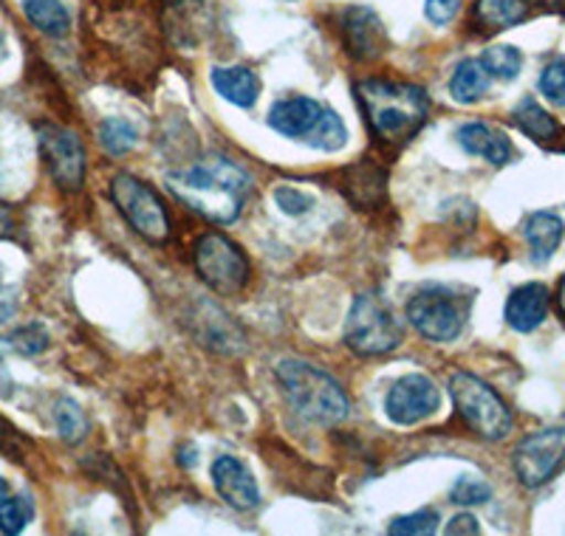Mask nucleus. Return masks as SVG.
<instances>
[{
    "instance_id": "1",
    "label": "nucleus",
    "mask_w": 565,
    "mask_h": 536,
    "mask_svg": "<svg viewBox=\"0 0 565 536\" xmlns=\"http://www.w3.org/2000/svg\"><path fill=\"white\" fill-rule=\"evenodd\" d=\"M168 186L181 204L212 224H232L249 199L252 175L226 156L212 153L170 173Z\"/></svg>"
},
{
    "instance_id": "2",
    "label": "nucleus",
    "mask_w": 565,
    "mask_h": 536,
    "mask_svg": "<svg viewBox=\"0 0 565 536\" xmlns=\"http://www.w3.org/2000/svg\"><path fill=\"white\" fill-rule=\"evenodd\" d=\"M356 99H360L371 133L391 148L411 141L430 116V96L422 85L413 83L376 77L362 79L356 83Z\"/></svg>"
},
{
    "instance_id": "3",
    "label": "nucleus",
    "mask_w": 565,
    "mask_h": 536,
    "mask_svg": "<svg viewBox=\"0 0 565 536\" xmlns=\"http://www.w3.org/2000/svg\"><path fill=\"white\" fill-rule=\"evenodd\" d=\"M275 376L289 398L291 409L302 421L337 427L351 412V398L342 384L315 364L302 362V358H282L277 362Z\"/></svg>"
},
{
    "instance_id": "4",
    "label": "nucleus",
    "mask_w": 565,
    "mask_h": 536,
    "mask_svg": "<svg viewBox=\"0 0 565 536\" xmlns=\"http://www.w3.org/2000/svg\"><path fill=\"white\" fill-rule=\"evenodd\" d=\"M472 308V294L456 286L427 282L407 302V320L427 342L447 345L463 333Z\"/></svg>"
},
{
    "instance_id": "5",
    "label": "nucleus",
    "mask_w": 565,
    "mask_h": 536,
    "mask_svg": "<svg viewBox=\"0 0 565 536\" xmlns=\"http://www.w3.org/2000/svg\"><path fill=\"white\" fill-rule=\"evenodd\" d=\"M450 396L463 424L483 441H503L512 432V409L483 378L472 376L467 371L452 373Z\"/></svg>"
},
{
    "instance_id": "6",
    "label": "nucleus",
    "mask_w": 565,
    "mask_h": 536,
    "mask_svg": "<svg viewBox=\"0 0 565 536\" xmlns=\"http://www.w3.org/2000/svg\"><path fill=\"white\" fill-rule=\"evenodd\" d=\"M402 322L382 297L360 294L345 322V345L356 356H385L402 345Z\"/></svg>"
},
{
    "instance_id": "7",
    "label": "nucleus",
    "mask_w": 565,
    "mask_h": 536,
    "mask_svg": "<svg viewBox=\"0 0 565 536\" xmlns=\"http://www.w3.org/2000/svg\"><path fill=\"white\" fill-rule=\"evenodd\" d=\"M195 271L201 282L218 297H238L249 286L252 266L238 243L221 232L201 235L195 243Z\"/></svg>"
},
{
    "instance_id": "8",
    "label": "nucleus",
    "mask_w": 565,
    "mask_h": 536,
    "mask_svg": "<svg viewBox=\"0 0 565 536\" xmlns=\"http://www.w3.org/2000/svg\"><path fill=\"white\" fill-rule=\"evenodd\" d=\"M110 201L130 229L148 243H164L170 237V215L159 192L130 173H119L110 181Z\"/></svg>"
},
{
    "instance_id": "9",
    "label": "nucleus",
    "mask_w": 565,
    "mask_h": 536,
    "mask_svg": "<svg viewBox=\"0 0 565 536\" xmlns=\"http://www.w3.org/2000/svg\"><path fill=\"white\" fill-rule=\"evenodd\" d=\"M565 463V427H548L526 435L512 454V467L521 485H546Z\"/></svg>"
},
{
    "instance_id": "10",
    "label": "nucleus",
    "mask_w": 565,
    "mask_h": 536,
    "mask_svg": "<svg viewBox=\"0 0 565 536\" xmlns=\"http://www.w3.org/2000/svg\"><path fill=\"white\" fill-rule=\"evenodd\" d=\"M40 156L54 184L63 192H79L85 186V148L77 133L60 125H40L38 128Z\"/></svg>"
},
{
    "instance_id": "11",
    "label": "nucleus",
    "mask_w": 565,
    "mask_h": 536,
    "mask_svg": "<svg viewBox=\"0 0 565 536\" xmlns=\"http://www.w3.org/2000/svg\"><path fill=\"white\" fill-rule=\"evenodd\" d=\"M438 407H441V389L424 373H407L393 382L385 396V412L396 427H413V424L427 421L430 416H436Z\"/></svg>"
},
{
    "instance_id": "12",
    "label": "nucleus",
    "mask_w": 565,
    "mask_h": 536,
    "mask_svg": "<svg viewBox=\"0 0 565 536\" xmlns=\"http://www.w3.org/2000/svg\"><path fill=\"white\" fill-rule=\"evenodd\" d=\"M340 34L345 52L360 63H373L387 49L385 23L371 7H348L340 18Z\"/></svg>"
},
{
    "instance_id": "13",
    "label": "nucleus",
    "mask_w": 565,
    "mask_h": 536,
    "mask_svg": "<svg viewBox=\"0 0 565 536\" xmlns=\"http://www.w3.org/2000/svg\"><path fill=\"white\" fill-rule=\"evenodd\" d=\"M212 485H215L218 497L224 500L230 508L252 511L260 505L257 480L252 478L249 469H246L238 458H232V454H221V458L212 463Z\"/></svg>"
},
{
    "instance_id": "14",
    "label": "nucleus",
    "mask_w": 565,
    "mask_h": 536,
    "mask_svg": "<svg viewBox=\"0 0 565 536\" xmlns=\"http://www.w3.org/2000/svg\"><path fill=\"white\" fill-rule=\"evenodd\" d=\"M322 110L326 108L317 99H311V96H289V99H280V103L271 105L269 128L286 136V139L306 141V136L320 121Z\"/></svg>"
},
{
    "instance_id": "15",
    "label": "nucleus",
    "mask_w": 565,
    "mask_h": 536,
    "mask_svg": "<svg viewBox=\"0 0 565 536\" xmlns=\"http://www.w3.org/2000/svg\"><path fill=\"white\" fill-rule=\"evenodd\" d=\"M548 288L543 282H526V286L514 288L507 300V322L512 331L518 333H532L537 331L548 317Z\"/></svg>"
},
{
    "instance_id": "16",
    "label": "nucleus",
    "mask_w": 565,
    "mask_h": 536,
    "mask_svg": "<svg viewBox=\"0 0 565 536\" xmlns=\"http://www.w3.org/2000/svg\"><path fill=\"white\" fill-rule=\"evenodd\" d=\"M456 139L461 144V150H467L469 156H478V159L489 161L494 167H503L514 159L512 141L501 130H494L492 125H487V121H467V125L458 128Z\"/></svg>"
},
{
    "instance_id": "17",
    "label": "nucleus",
    "mask_w": 565,
    "mask_h": 536,
    "mask_svg": "<svg viewBox=\"0 0 565 536\" xmlns=\"http://www.w3.org/2000/svg\"><path fill=\"white\" fill-rule=\"evenodd\" d=\"M212 90L235 108H252L260 96V79L246 65H221L210 71Z\"/></svg>"
},
{
    "instance_id": "18",
    "label": "nucleus",
    "mask_w": 565,
    "mask_h": 536,
    "mask_svg": "<svg viewBox=\"0 0 565 536\" xmlns=\"http://www.w3.org/2000/svg\"><path fill=\"white\" fill-rule=\"evenodd\" d=\"M529 18L526 0H476L472 3V23L478 32L498 34L518 26Z\"/></svg>"
},
{
    "instance_id": "19",
    "label": "nucleus",
    "mask_w": 565,
    "mask_h": 536,
    "mask_svg": "<svg viewBox=\"0 0 565 536\" xmlns=\"http://www.w3.org/2000/svg\"><path fill=\"white\" fill-rule=\"evenodd\" d=\"M512 121L521 128V133H526L529 139L537 141V144L552 148V144L563 141V128H559V121L554 119L543 105L534 103L532 96H526V99L518 103V108L512 110Z\"/></svg>"
},
{
    "instance_id": "20",
    "label": "nucleus",
    "mask_w": 565,
    "mask_h": 536,
    "mask_svg": "<svg viewBox=\"0 0 565 536\" xmlns=\"http://www.w3.org/2000/svg\"><path fill=\"white\" fill-rule=\"evenodd\" d=\"M523 237L532 249V260L548 262L563 243V221L554 212H534L523 224Z\"/></svg>"
},
{
    "instance_id": "21",
    "label": "nucleus",
    "mask_w": 565,
    "mask_h": 536,
    "mask_svg": "<svg viewBox=\"0 0 565 536\" xmlns=\"http://www.w3.org/2000/svg\"><path fill=\"white\" fill-rule=\"evenodd\" d=\"M492 77L481 60H461L450 77V96L458 105H476L489 94Z\"/></svg>"
},
{
    "instance_id": "22",
    "label": "nucleus",
    "mask_w": 565,
    "mask_h": 536,
    "mask_svg": "<svg viewBox=\"0 0 565 536\" xmlns=\"http://www.w3.org/2000/svg\"><path fill=\"white\" fill-rule=\"evenodd\" d=\"M23 14L49 37H65L71 32V9L63 0H23Z\"/></svg>"
},
{
    "instance_id": "23",
    "label": "nucleus",
    "mask_w": 565,
    "mask_h": 536,
    "mask_svg": "<svg viewBox=\"0 0 565 536\" xmlns=\"http://www.w3.org/2000/svg\"><path fill=\"white\" fill-rule=\"evenodd\" d=\"M345 175L351 179L348 181L351 186H345V190H348V199H351L353 204L373 206L382 192H385V173H382L380 167H373V164L348 167Z\"/></svg>"
},
{
    "instance_id": "24",
    "label": "nucleus",
    "mask_w": 565,
    "mask_h": 536,
    "mask_svg": "<svg viewBox=\"0 0 565 536\" xmlns=\"http://www.w3.org/2000/svg\"><path fill=\"white\" fill-rule=\"evenodd\" d=\"M306 144H311V148H317V150H326V153H337V150L345 148L348 128H345V121H342V116L331 108L322 110V116H320V121L315 125V130L306 136Z\"/></svg>"
},
{
    "instance_id": "25",
    "label": "nucleus",
    "mask_w": 565,
    "mask_h": 536,
    "mask_svg": "<svg viewBox=\"0 0 565 536\" xmlns=\"http://www.w3.org/2000/svg\"><path fill=\"white\" fill-rule=\"evenodd\" d=\"M481 63H483V68L489 71V77L509 83V79H514L518 74H521L523 54H521V49H514V45H507V43L489 45L487 52H483Z\"/></svg>"
},
{
    "instance_id": "26",
    "label": "nucleus",
    "mask_w": 565,
    "mask_h": 536,
    "mask_svg": "<svg viewBox=\"0 0 565 536\" xmlns=\"http://www.w3.org/2000/svg\"><path fill=\"white\" fill-rule=\"evenodd\" d=\"M99 144H103L105 153L125 156L139 144V133H136V128L128 119L114 116V119H105L99 125Z\"/></svg>"
},
{
    "instance_id": "27",
    "label": "nucleus",
    "mask_w": 565,
    "mask_h": 536,
    "mask_svg": "<svg viewBox=\"0 0 565 536\" xmlns=\"http://www.w3.org/2000/svg\"><path fill=\"white\" fill-rule=\"evenodd\" d=\"M54 424L65 443H79L88 435V418L74 398H60L54 407Z\"/></svg>"
},
{
    "instance_id": "28",
    "label": "nucleus",
    "mask_w": 565,
    "mask_h": 536,
    "mask_svg": "<svg viewBox=\"0 0 565 536\" xmlns=\"http://www.w3.org/2000/svg\"><path fill=\"white\" fill-rule=\"evenodd\" d=\"M34 517V503L26 494L0 500V534H20Z\"/></svg>"
},
{
    "instance_id": "29",
    "label": "nucleus",
    "mask_w": 565,
    "mask_h": 536,
    "mask_svg": "<svg viewBox=\"0 0 565 536\" xmlns=\"http://www.w3.org/2000/svg\"><path fill=\"white\" fill-rule=\"evenodd\" d=\"M438 517L436 508H418L413 514H405V517H396L391 523V534H402V536H430L438 530Z\"/></svg>"
},
{
    "instance_id": "30",
    "label": "nucleus",
    "mask_w": 565,
    "mask_h": 536,
    "mask_svg": "<svg viewBox=\"0 0 565 536\" xmlns=\"http://www.w3.org/2000/svg\"><path fill=\"white\" fill-rule=\"evenodd\" d=\"M537 88L548 103L565 108V57H554L546 68L540 71Z\"/></svg>"
},
{
    "instance_id": "31",
    "label": "nucleus",
    "mask_w": 565,
    "mask_h": 536,
    "mask_svg": "<svg viewBox=\"0 0 565 536\" xmlns=\"http://www.w3.org/2000/svg\"><path fill=\"white\" fill-rule=\"evenodd\" d=\"M450 500L456 505H483L492 500V489H489V483H483L481 478H469V474H463V478H458L456 485H452Z\"/></svg>"
},
{
    "instance_id": "32",
    "label": "nucleus",
    "mask_w": 565,
    "mask_h": 536,
    "mask_svg": "<svg viewBox=\"0 0 565 536\" xmlns=\"http://www.w3.org/2000/svg\"><path fill=\"white\" fill-rule=\"evenodd\" d=\"M275 204L280 206L282 215L300 217V215H306V212H311V206H315V199H311V195H306V192L295 190V186H277Z\"/></svg>"
},
{
    "instance_id": "33",
    "label": "nucleus",
    "mask_w": 565,
    "mask_h": 536,
    "mask_svg": "<svg viewBox=\"0 0 565 536\" xmlns=\"http://www.w3.org/2000/svg\"><path fill=\"white\" fill-rule=\"evenodd\" d=\"M12 347H18L23 356H38L49 347V333H45L43 325H26L20 328L12 336Z\"/></svg>"
},
{
    "instance_id": "34",
    "label": "nucleus",
    "mask_w": 565,
    "mask_h": 536,
    "mask_svg": "<svg viewBox=\"0 0 565 536\" xmlns=\"http://www.w3.org/2000/svg\"><path fill=\"white\" fill-rule=\"evenodd\" d=\"M463 0H427L424 3V18L430 20L433 26H447L461 12Z\"/></svg>"
},
{
    "instance_id": "35",
    "label": "nucleus",
    "mask_w": 565,
    "mask_h": 536,
    "mask_svg": "<svg viewBox=\"0 0 565 536\" xmlns=\"http://www.w3.org/2000/svg\"><path fill=\"white\" fill-rule=\"evenodd\" d=\"M20 443H23V438H20L18 429L9 427V424L0 418V452H7L9 458H20Z\"/></svg>"
},
{
    "instance_id": "36",
    "label": "nucleus",
    "mask_w": 565,
    "mask_h": 536,
    "mask_svg": "<svg viewBox=\"0 0 565 536\" xmlns=\"http://www.w3.org/2000/svg\"><path fill=\"white\" fill-rule=\"evenodd\" d=\"M18 291H14L12 286H3L0 282V325H7L9 320H12L14 313H18Z\"/></svg>"
},
{
    "instance_id": "37",
    "label": "nucleus",
    "mask_w": 565,
    "mask_h": 536,
    "mask_svg": "<svg viewBox=\"0 0 565 536\" xmlns=\"http://www.w3.org/2000/svg\"><path fill=\"white\" fill-rule=\"evenodd\" d=\"M447 534L450 536H458V534H481V525H478V519L472 517V514H467V511H463V514H458V517H452L450 519V525H447Z\"/></svg>"
},
{
    "instance_id": "38",
    "label": "nucleus",
    "mask_w": 565,
    "mask_h": 536,
    "mask_svg": "<svg viewBox=\"0 0 565 536\" xmlns=\"http://www.w3.org/2000/svg\"><path fill=\"white\" fill-rule=\"evenodd\" d=\"M14 232V215L7 204H0V237H9Z\"/></svg>"
},
{
    "instance_id": "39",
    "label": "nucleus",
    "mask_w": 565,
    "mask_h": 536,
    "mask_svg": "<svg viewBox=\"0 0 565 536\" xmlns=\"http://www.w3.org/2000/svg\"><path fill=\"white\" fill-rule=\"evenodd\" d=\"M554 300H557L559 320L565 322V277H563V280H559V286H557V297H554Z\"/></svg>"
},
{
    "instance_id": "40",
    "label": "nucleus",
    "mask_w": 565,
    "mask_h": 536,
    "mask_svg": "<svg viewBox=\"0 0 565 536\" xmlns=\"http://www.w3.org/2000/svg\"><path fill=\"white\" fill-rule=\"evenodd\" d=\"M540 7H548V9H565V0H537Z\"/></svg>"
},
{
    "instance_id": "41",
    "label": "nucleus",
    "mask_w": 565,
    "mask_h": 536,
    "mask_svg": "<svg viewBox=\"0 0 565 536\" xmlns=\"http://www.w3.org/2000/svg\"><path fill=\"white\" fill-rule=\"evenodd\" d=\"M9 497V483L3 478H0V500Z\"/></svg>"
}]
</instances>
